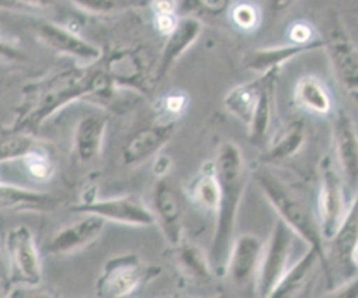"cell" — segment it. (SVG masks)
<instances>
[{
  "mask_svg": "<svg viewBox=\"0 0 358 298\" xmlns=\"http://www.w3.org/2000/svg\"><path fill=\"white\" fill-rule=\"evenodd\" d=\"M117 88L103 67L71 66L45 76L22 90V101L6 132L34 134L45 120L77 101L110 105Z\"/></svg>",
  "mask_w": 358,
  "mask_h": 298,
  "instance_id": "6da1fadb",
  "label": "cell"
},
{
  "mask_svg": "<svg viewBox=\"0 0 358 298\" xmlns=\"http://www.w3.org/2000/svg\"><path fill=\"white\" fill-rule=\"evenodd\" d=\"M213 165L220 186V199L208 259L214 274L224 276L228 253L235 239L239 207L248 185V168L241 147L231 140L218 147Z\"/></svg>",
  "mask_w": 358,
  "mask_h": 298,
  "instance_id": "7a4b0ae2",
  "label": "cell"
},
{
  "mask_svg": "<svg viewBox=\"0 0 358 298\" xmlns=\"http://www.w3.org/2000/svg\"><path fill=\"white\" fill-rule=\"evenodd\" d=\"M253 176L262 194L277 213L278 220L309 248L315 249L324 266L327 263L326 242L322 238L317 217L312 213L305 199L282 178L266 168L257 169Z\"/></svg>",
  "mask_w": 358,
  "mask_h": 298,
  "instance_id": "3957f363",
  "label": "cell"
},
{
  "mask_svg": "<svg viewBox=\"0 0 358 298\" xmlns=\"http://www.w3.org/2000/svg\"><path fill=\"white\" fill-rule=\"evenodd\" d=\"M161 274V267L145 262L137 253L109 257L95 283L96 298H130Z\"/></svg>",
  "mask_w": 358,
  "mask_h": 298,
  "instance_id": "277c9868",
  "label": "cell"
},
{
  "mask_svg": "<svg viewBox=\"0 0 358 298\" xmlns=\"http://www.w3.org/2000/svg\"><path fill=\"white\" fill-rule=\"evenodd\" d=\"M7 278L15 285L36 287L42 281V259L34 232L27 225H17L4 238Z\"/></svg>",
  "mask_w": 358,
  "mask_h": 298,
  "instance_id": "5b68a950",
  "label": "cell"
},
{
  "mask_svg": "<svg viewBox=\"0 0 358 298\" xmlns=\"http://www.w3.org/2000/svg\"><path fill=\"white\" fill-rule=\"evenodd\" d=\"M294 236L295 234L281 220L274 222L266 242H263L255 280V294L257 298H266L291 266Z\"/></svg>",
  "mask_w": 358,
  "mask_h": 298,
  "instance_id": "8992f818",
  "label": "cell"
},
{
  "mask_svg": "<svg viewBox=\"0 0 358 298\" xmlns=\"http://www.w3.org/2000/svg\"><path fill=\"white\" fill-rule=\"evenodd\" d=\"M320 179H319V193H317V224L324 242H330L345 215L347 201H345V187L334 168L331 158L324 157L320 161Z\"/></svg>",
  "mask_w": 358,
  "mask_h": 298,
  "instance_id": "52a82bcc",
  "label": "cell"
},
{
  "mask_svg": "<svg viewBox=\"0 0 358 298\" xmlns=\"http://www.w3.org/2000/svg\"><path fill=\"white\" fill-rule=\"evenodd\" d=\"M324 50L340 87L358 102V45L340 20H334L323 38Z\"/></svg>",
  "mask_w": 358,
  "mask_h": 298,
  "instance_id": "ba28073f",
  "label": "cell"
},
{
  "mask_svg": "<svg viewBox=\"0 0 358 298\" xmlns=\"http://www.w3.org/2000/svg\"><path fill=\"white\" fill-rule=\"evenodd\" d=\"M71 210L80 214H94L106 222H115L127 227L155 225L154 214L136 194H123L106 199H92L85 203H76Z\"/></svg>",
  "mask_w": 358,
  "mask_h": 298,
  "instance_id": "9c48e42d",
  "label": "cell"
},
{
  "mask_svg": "<svg viewBox=\"0 0 358 298\" xmlns=\"http://www.w3.org/2000/svg\"><path fill=\"white\" fill-rule=\"evenodd\" d=\"M331 137L338 175L352 194L358 190V130L352 118L344 111H336L331 123Z\"/></svg>",
  "mask_w": 358,
  "mask_h": 298,
  "instance_id": "30bf717a",
  "label": "cell"
},
{
  "mask_svg": "<svg viewBox=\"0 0 358 298\" xmlns=\"http://www.w3.org/2000/svg\"><path fill=\"white\" fill-rule=\"evenodd\" d=\"M36 39L59 55L70 56L83 66L95 64L103 57L99 46L80 36L76 31L53 21H41L35 27Z\"/></svg>",
  "mask_w": 358,
  "mask_h": 298,
  "instance_id": "8fae6325",
  "label": "cell"
},
{
  "mask_svg": "<svg viewBox=\"0 0 358 298\" xmlns=\"http://www.w3.org/2000/svg\"><path fill=\"white\" fill-rule=\"evenodd\" d=\"M103 70L117 90L147 95L155 87L141 53L136 49L113 50L105 59Z\"/></svg>",
  "mask_w": 358,
  "mask_h": 298,
  "instance_id": "7c38bea8",
  "label": "cell"
},
{
  "mask_svg": "<svg viewBox=\"0 0 358 298\" xmlns=\"http://www.w3.org/2000/svg\"><path fill=\"white\" fill-rule=\"evenodd\" d=\"M106 221L94 214H81L57 231H55L43 245V250L52 256H66L76 253L92 242L103 232Z\"/></svg>",
  "mask_w": 358,
  "mask_h": 298,
  "instance_id": "4fadbf2b",
  "label": "cell"
},
{
  "mask_svg": "<svg viewBox=\"0 0 358 298\" xmlns=\"http://www.w3.org/2000/svg\"><path fill=\"white\" fill-rule=\"evenodd\" d=\"M150 208L154 214L155 225H158L165 241L171 246L179 243L185 238L182 204L173 185L166 176L159 178L155 183Z\"/></svg>",
  "mask_w": 358,
  "mask_h": 298,
  "instance_id": "5bb4252c",
  "label": "cell"
},
{
  "mask_svg": "<svg viewBox=\"0 0 358 298\" xmlns=\"http://www.w3.org/2000/svg\"><path fill=\"white\" fill-rule=\"evenodd\" d=\"M203 21L194 15L179 17L175 29L165 36V42L158 59V64L154 70V84L161 83L183 55L197 42L203 32Z\"/></svg>",
  "mask_w": 358,
  "mask_h": 298,
  "instance_id": "9a60e30c",
  "label": "cell"
},
{
  "mask_svg": "<svg viewBox=\"0 0 358 298\" xmlns=\"http://www.w3.org/2000/svg\"><path fill=\"white\" fill-rule=\"evenodd\" d=\"M176 129L173 120H159L137 130L122 148V164L133 168L154 158L168 144Z\"/></svg>",
  "mask_w": 358,
  "mask_h": 298,
  "instance_id": "2e32d148",
  "label": "cell"
},
{
  "mask_svg": "<svg viewBox=\"0 0 358 298\" xmlns=\"http://www.w3.org/2000/svg\"><path fill=\"white\" fill-rule=\"evenodd\" d=\"M263 241L255 234H242L236 236L231 245L225 273L229 281L236 287L248 285L256 280Z\"/></svg>",
  "mask_w": 358,
  "mask_h": 298,
  "instance_id": "e0dca14e",
  "label": "cell"
},
{
  "mask_svg": "<svg viewBox=\"0 0 358 298\" xmlns=\"http://www.w3.org/2000/svg\"><path fill=\"white\" fill-rule=\"evenodd\" d=\"M324 41L316 38L309 43H280V45H268V46H259L248 50L243 55V66L255 73L256 76L271 71V70H281L284 64L291 62L292 59L313 52L316 49H323Z\"/></svg>",
  "mask_w": 358,
  "mask_h": 298,
  "instance_id": "ac0fdd59",
  "label": "cell"
},
{
  "mask_svg": "<svg viewBox=\"0 0 358 298\" xmlns=\"http://www.w3.org/2000/svg\"><path fill=\"white\" fill-rule=\"evenodd\" d=\"M59 204L60 199L49 192L0 180V211L50 213Z\"/></svg>",
  "mask_w": 358,
  "mask_h": 298,
  "instance_id": "d6986e66",
  "label": "cell"
},
{
  "mask_svg": "<svg viewBox=\"0 0 358 298\" xmlns=\"http://www.w3.org/2000/svg\"><path fill=\"white\" fill-rule=\"evenodd\" d=\"M280 70H271L263 73L262 87L257 95L252 120L248 126L249 140L256 146H263L268 143L273 118H274V105H275V84Z\"/></svg>",
  "mask_w": 358,
  "mask_h": 298,
  "instance_id": "ffe728a7",
  "label": "cell"
},
{
  "mask_svg": "<svg viewBox=\"0 0 358 298\" xmlns=\"http://www.w3.org/2000/svg\"><path fill=\"white\" fill-rule=\"evenodd\" d=\"M106 129L108 119L102 115H85L77 122L73 134V154L80 164L92 162L101 155Z\"/></svg>",
  "mask_w": 358,
  "mask_h": 298,
  "instance_id": "44dd1931",
  "label": "cell"
},
{
  "mask_svg": "<svg viewBox=\"0 0 358 298\" xmlns=\"http://www.w3.org/2000/svg\"><path fill=\"white\" fill-rule=\"evenodd\" d=\"M171 257L178 271L194 284H207L215 277L208 253L186 238L171 246Z\"/></svg>",
  "mask_w": 358,
  "mask_h": 298,
  "instance_id": "7402d4cb",
  "label": "cell"
},
{
  "mask_svg": "<svg viewBox=\"0 0 358 298\" xmlns=\"http://www.w3.org/2000/svg\"><path fill=\"white\" fill-rule=\"evenodd\" d=\"M317 264H322V259L315 249L309 248L296 262L291 263L266 298H296L308 285Z\"/></svg>",
  "mask_w": 358,
  "mask_h": 298,
  "instance_id": "603a6c76",
  "label": "cell"
},
{
  "mask_svg": "<svg viewBox=\"0 0 358 298\" xmlns=\"http://www.w3.org/2000/svg\"><path fill=\"white\" fill-rule=\"evenodd\" d=\"M306 140V129L302 120H291L268 140L262 161L275 164L296 155Z\"/></svg>",
  "mask_w": 358,
  "mask_h": 298,
  "instance_id": "cb8c5ba5",
  "label": "cell"
},
{
  "mask_svg": "<svg viewBox=\"0 0 358 298\" xmlns=\"http://www.w3.org/2000/svg\"><path fill=\"white\" fill-rule=\"evenodd\" d=\"M294 99L305 111L327 116L333 109V99L323 80L315 74L301 76L294 87Z\"/></svg>",
  "mask_w": 358,
  "mask_h": 298,
  "instance_id": "d4e9b609",
  "label": "cell"
},
{
  "mask_svg": "<svg viewBox=\"0 0 358 298\" xmlns=\"http://www.w3.org/2000/svg\"><path fill=\"white\" fill-rule=\"evenodd\" d=\"M358 243V190L352 194L351 203L347 206L345 215L343 222L336 234V236L330 241L331 253L337 259L338 264L350 273L351 266V252Z\"/></svg>",
  "mask_w": 358,
  "mask_h": 298,
  "instance_id": "484cf974",
  "label": "cell"
},
{
  "mask_svg": "<svg viewBox=\"0 0 358 298\" xmlns=\"http://www.w3.org/2000/svg\"><path fill=\"white\" fill-rule=\"evenodd\" d=\"M262 81H263V74H259L253 80L245 81L231 88L222 99L225 109L232 116H235L239 122H242L246 127L252 120L257 95L262 87Z\"/></svg>",
  "mask_w": 358,
  "mask_h": 298,
  "instance_id": "4316f807",
  "label": "cell"
},
{
  "mask_svg": "<svg viewBox=\"0 0 358 298\" xmlns=\"http://www.w3.org/2000/svg\"><path fill=\"white\" fill-rule=\"evenodd\" d=\"M189 197L197 207L215 213L220 199V186L213 162L204 165L192 180L189 185Z\"/></svg>",
  "mask_w": 358,
  "mask_h": 298,
  "instance_id": "83f0119b",
  "label": "cell"
},
{
  "mask_svg": "<svg viewBox=\"0 0 358 298\" xmlns=\"http://www.w3.org/2000/svg\"><path fill=\"white\" fill-rule=\"evenodd\" d=\"M48 143L29 133H0V164L14 159H22L31 151L46 146Z\"/></svg>",
  "mask_w": 358,
  "mask_h": 298,
  "instance_id": "f1b7e54d",
  "label": "cell"
},
{
  "mask_svg": "<svg viewBox=\"0 0 358 298\" xmlns=\"http://www.w3.org/2000/svg\"><path fill=\"white\" fill-rule=\"evenodd\" d=\"M77 8L94 14L103 15L116 11L130 10V8H143L150 6L151 0H69Z\"/></svg>",
  "mask_w": 358,
  "mask_h": 298,
  "instance_id": "f546056e",
  "label": "cell"
},
{
  "mask_svg": "<svg viewBox=\"0 0 358 298\" xmlns=\"http://www.w3.org/2000/svg\"><path fill=\"white\" fill-rule=\"evenodd\" d=\"M21 161L24 162L29 175L36 180H48L55 173V164L49 144L31 151Z\"/></svg>",
  "mask_w": 358,
  "mask_h": 298,
  "instance_id": "4dcf8cb0",
  "label": "cell"
},
{
  "mask_svg": "<svg viewBox=\"0 0 358 298\" xmlns=\"http://www.w3.org/2000/svg\"><path fill=\"white\" fill-rule=\"evenodd\" d=\"M232 24L243 32H253L257 29L262 21L260 8L250 1H241L229 7L228 10Z\"/></svg>",
  "mask_w": 358,
  "mask_h": 298,
  "instance_id": "1f68e13d",
  "label": "cell"
},
{
  "mask_svg": "<svg viewBox=\"0 0 358 298\" xmlns=\"http://www.w3.org/2000/svg\"><path fill=\"white\" fill-rule=\"evenodd\" d=\"M231 0H183L180 10L185 15H211L217 17L228 11Z\"/></svg>",
  "mask_w": 358,
  "mask_h": 298,
  "instance_id": "d6a6232c",
  "label": "cell"
},
{
  "mask_svg": "<svg viewBox=\"0 0 358 298\" xmlns=\"http://www.w3.org/2000/svg\"><path fill=\"white\" fill-rule=\"evenodd\" d=\"M187 95L185 92H171L166 94L159 101V112L162 115V120H173L176 122L179 116L187 108Z\"/></svg>",
  "mask_w": 358,
  "mask_h": 298,
  "instance_id": "836d02e7",
  "label": "cell"
},
{
  "mask_svg": "<svg viewBox=\"0 0 358 298\" xmlns=\"http://www.w3.org/2000/svg\"><path fill=\"white\" fill-rule=\"evenodd\" d=\"M319 298H358V274L334 285Z\"/></svg>",
  "mask_w": 358,
  "mask_h": 298,
  "instance_id": "e575fe53",
  "label": "cell"
},
{
  "mask_svg": "<svg viewBox=\"0 0 358 298\" xmlns=\"http://www.w3.org/2000/svg\"><path fill=\"white\" fill-rule=\"evenodd\" d=\"M288 39L289 42H295V43H309L316 39L315 29L306 21L294 22L288 28Z\"/></svg>",
  "mask_w": 358,
  "mask_h": 298,
  "instance_id": "d590c367",
  "label": "cell"
},
{
  "mask_svg": "<svg viewBox=\"0 0 358 298\" xmlns=\"http://www.w3.org/2000/svg\"><path fill=\"white\" fill-rule=\"evenodd\" d=\"M24 60H25V55L17 46V43L0 35V62L15 63V62H24Z\"/></svg>",
  "mask_w": 358,
  "mask_h": 298,
  "instance_id": "8d00e7d4",
  "label": "cell"
},
{
  "mask_svg": "<svg viewBox=\"0 0 358 298\" xmlns=\"http://www.w3.org/2000/svg\"><path fill=\"white\" fill-rule=\"evenodd\" d=\"M57 0H0V7H22L32 10H46L53 7Z\"/></svg>",
  "mask_w": 358,
  "mask_h": 298,
  "instance_id": "74e56055",
  "label": "cell"
},
{
  "mask_svg": "<svg viewBox=\"0 0 358 298\" xmlns=\"http://www.w3.org/2000/svg\"><path fill=\"white\" fill-rule=\"evenodd\" d=\"M178 21H179L178 13H175V14H158V15H154V27L164 36H168L175 29Z\"/></svg>",
  "mask_w": 358,
  "mask_h": 298,
  "instance_id": "f35d334b",
  "label": "cell"
},
{
  "mask_svg": "<svg viewBox=\"0 0 358 298\" xmlns=\"http://www.w3.org/2000/svg\"><path fill=\"white\" fill-rule=\"evenodd\" d=\"M173 165V161L172 158L168 155V154H164V152H159L152 159V173L159 179V178H165L168 175V172L171 171Z\"/></svg>",
  "mask_w": 358,
  "mask_h": 298,
  "instance_id": "ab89813d",
  "label": "cell"
},
{
  "mask_svg": "<svg viewBox=\"0 0 358 298\" xmlns=\"http://www.w3.org/2000/svg\"><path fill=\"white\" fill-rule=\"evenodd\" d=\"M150 7L154 15L158 14H175L178 13L176 0H151Z\"/></svg>",
  "mask_w": 358,
  "mask_h": 298,
  "instance_id": "60d3db41",
  "label": "cell"
},
{
  "mask_svg": "<svg viewBox=\"0 0 358 298\" xmlns=\"http://www.w3.org/2000/svg\"><path fill=\"white\" fill-rule=\"evenodd\" d=\"M296 0H268V10L271 14H281L287 11Z\"/></svg>",
  "mask_w": 358,
  "mask_h": 298,
  "instance_id": "b9f144b4",
  "label": "cell"
},
{
  "mask_svg": "<svg viewBox=\"0 0 358 298\" xmlns=\"http://www.w3.org/2000/svg\"><path fill=\"white\" fill-rule=\"evenodd\" d=\"M14 285L7 277H0V298H8Z\"/></svg>",
  "mask_w": 358,
  "mask_h": 298,
  "instance_id": "7bdbcfd3",
  "label": "cell"
},
{
  "mask_svg": "<svg viewBox=\"0 0 358 298\" xmlns=\"http://www.w3.org/2000/svg\"><path fill=\"white\" fill-rule=\"evenodd\" d=\"M0 277H7V264H6V257L1 248H0Z\"/></svg>",
  "mask_w": 358,
  "mask_h": 298,
  "instance_id": "ee69618b",
  "label": "cell"
},
{
  "mask_svg": "<svg viewBox=\"0 0 358 298\" xmlns=\"http://www.w3.org/2000/svg\"><path fill=\"white\" fill-rule=\"evenodd\" d=\"M350 260H351V266L358 270V243H357L355 248L352 249L351 256H350Z\"/></svg>",
  "mask_w": 358,
  "mask_h": 298,
  "instance_id": "f6af8a7d",
  "label": "cell"
},
{
  "mask_svg": "<svg viewBox=\"0 0 358 298\" xmlns=\"http://www.w3.org/2000/svg\"><path fill=\"white\" fill-rule=\"evenodd\" d=\"M162 298H193V297H179V295H166ZM204 298H228L225 294H214L211 297H204Z\"/></svg>",
  "mask_w": 358,
  "mask_h": 298,
  "instance_id": "bcb514c9",
  "label": "cell"
},
{
  "mask_svg": "<svg viewBox=\"0 0 358 298\" xmlns=\"http://www.w3.org/2000/svg\"><path fill=\"white\" fill-rule=\"evenodd\" d=\"M31 298H55V297L52 294H49V292H36Z\"/></svg>",
  "mask_w": 358,
  "mask_h": 298,
  "instance_id": "7dc6e473",
  "label": "cell"
},
{
  "mask_svg": "<svg viewBox=\"0 0 358 298\" xmlns=\"http://www.w3.org/2000/svg\"><path fill=\"white\" fill-rule=\"evenodd\" d=\"M0 180H1V179H0Z\"/></svg>",
  "mask_w": 358,
  "mask_h": 298,
  "instance_id": "c3c4849f",
  "label": "cell"
}]
</instances>
